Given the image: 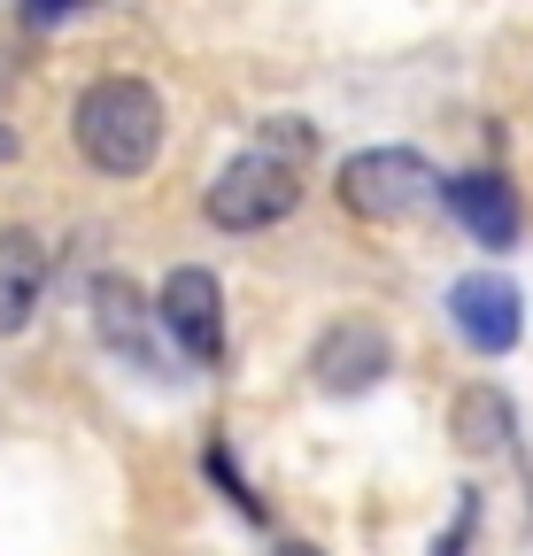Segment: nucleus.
I'll use <instances>...</instances> for the list:
<instances>
[{"label":"nucleus","mask_w":533,"mask_h":556,"mask_svg":"<svg viewBox=\"0 0 533 556\" xmlns=\"http://www.w3.org/2000/svg\"><path fill=\"white\" fill-rule=\"evenodd\" d=\"M71 139H78L86 170H101V178L155 170V155H163V101H155V86L124 78V70L93 78L78 93V109H71Z\"/></svg>","instance_id":"f257e3e1"},{"label":"nucleus","mask_w":533,"mask_h":556,"mask_svg":"<svg viewBox=\"0 0 533 556\" xmlns=\"http://www.w3.org/2000/svg\"><path fill=\"white\" fill-rule=\"evenodd\" d=\"M302 155H287V148H271V139H255V148H240L217 178H210V193H202V217L217 225V232H271V225H287L294 208H302Z\"/></svg>","instance_id":"f03ea898"},{"label":"nucleus","mask_w":533,"mask_h":556,"mask_svg":"<svg viewBox=\"0 0 533 556\" xmlns=\"http://www.w3.org/2000/svg\"><path fill=\"white\" fill-rule=\"evenodd\" d=\"M441 186H448V178H441L418 148H364V155L341 163V208H348V217H364V225H403V217H418V208L441 201Z\"/></svg>","instance_id":"7ed1b4c3"},{"label":"nucleus","mask_w":533,"mask_h":556,"mask_svg":"<svg viewBox=\"0 0 533 556\" xmlns=\"http://www.w3.org/2000/svg\"><path fill=\"white\" fill-rule=\"evenodd\" d=\"M155 325H163V340L178 348L186 364L217 371L225 364V287H217V270L178 263L163 278V294H155Z\"/></svg>","instance_id":"20e7f679"},{"label":"nucleus","mask_w":533,"mask_h":556,"mask_svg":"<svg viewBox=\"0 0 533 556\" xmlns=\"http://www.w3.org/2000/svg\"><path fill=\"white\" fill-rule=\"evenodd\" d=\"M448 325L472 356H510L525 332V294L510 287L503 270H464L448 287Z\"/></svg>","instance_id":"39448f33"},{"label":"nucleus","mask_w":533,"mask_h":556,"mask_svg":"<svg viewBox=\"0 0 533 556\" xmlns=\"http://www.w3.org/2000/svg\"><path fill=\"white\" fill-rule=\"evenodd\" d=\"M386 371H394V340H386V325H371V317L325 325L317 348H309V379H317L325 394H364V387H379Z\"/></svg>","instance_id":"423d86ee"},{"label":"nucleus","mask_w":533,"mask_h":556,"mask_svg":"<svg viewBox=\"0 0 533 556\" xmlns=\"http://www.w3.org/2000/svg\"><path fill=\"white\" fill-rule=\"evenodd\" d=\"M441 201H448V217L472 232L487 255H503V248H518V186L503 178V170H464V178H448L441 186Z\"/></svg>","instance_id":"0eeeda50"},{"label":"nucleus","mask_w":533,"mask_h":556,"mask_svg":"<svg viewBox=\"0 0 533 556\" xmlns=\"http://www.w3.org/2000/svg\"><path fill=\"white\" fill-rule=\"evenodd\" d=\"M47 287H54V248L31 225H9V232H0V340L39 317Z\"/></svg>","instance_id":"6e6552de"},{"label":"nucleus","mask_w":533,"mask_h":556,"mask_svg":"<svg viewBox=\"0 0 533 556\" xmlns=\"http://www.w3.org/2000/svg\"><path fill=\"white\" fill-rule=\"evenodd\" d=\"M148 302H140V287H131L124 270H101L93 278V325H101V340L109 348H124L140 371H155V332H148Z\"/></svg>","instance_id":"1a4fd4ad"},{"label":"nucleus","mask_w":533,"mask_h":556,"mask_svg":"<svg viewBox=\"0 0 533 556\" xmlns=\"http://www.w3.org/2000/svg\"><path fill=\"white\" fill-rule=\"evenodd\" d=\"M510 433H518L510 394H495V387H464L456 394V448L464 456H510Z\"/></svg>","instance_id":"9d476101"},{"label":"nucleus","mask_w":533,"mask_h":556,"mask_svg":"<svg viewBox=\"0 0 533 556\" xmlns=\"http://www.w3.org/2000/svg\"><path fill=\"white\" fill-rule=\"evenodd\" d=\"M93 0H16V16L31 24V31H54V24H71V16H86Z\"/></svg>","instance_id":"9b49d317"},{"label":"nucleus","mask_w":533,"mask_h":556,"mask_svg":"<svg viewBox=\"0 0 533 556\" xmlns=\"http://www.w3.org/2000/svg\"><path fill=\"white\" fill-rule=\"evenodd\" d=\"M210 479H217V486H225V503H240V510H248V518H263V503H255V495H248V479H232V464H225V448H210Z\"/></svg>","instance_id":"f8f14e48"},{"label":"nucleus","mask_w":533,"mask_h":556,"mask_svg":"<svg viewBox=\"0 0 533 556\" xmlns=\"http://www.w3.org/2000/svg\"><path fill=\"white\" fill-rule=\"evenodd\" d=\"M472 518H480V503L464 495V503H456V526L441 533V548H433V556H464V541H472Z\"/></svg>","instance_id":"ddd939ff"},{"label":"nucleus","mask_w":533,"mask_h":556,"mask_svg":"<svg viewBox=\"0 0 533 556\" xmlns=\"http://www.w3.org/2000/svg\"><path fill=\"white\" fill-rule=\"evenodd\" d=\"M279 556H325V548H309V541H287V548H279Z\"/></svg>","instance_id":"4468645a"},{"label":"nucleus","mask_w":533,"mask_h":556,"mask_svg":"<svg viewBox=\"0 0 533 556\" xmlns=\"http://www.w3.org/2000/svg\"><path fill=\"white\" fill-rule=\"evenodd\" d=\"M9 155H16V139H9V131H0V163H9Z\"/></svg>","instance_id":"2eb2a0df"}]
</instances>
